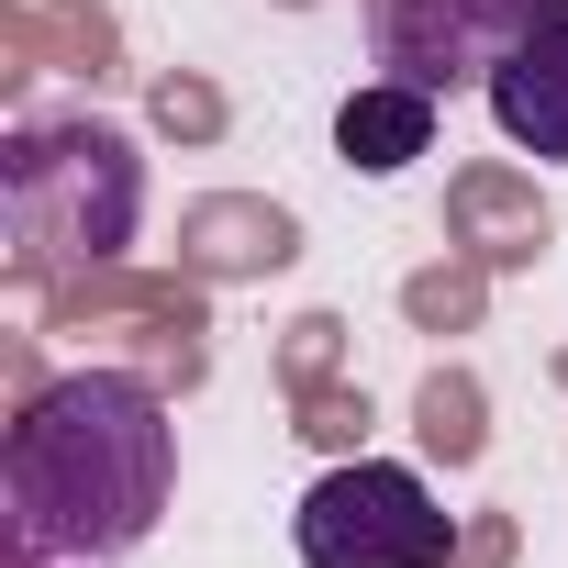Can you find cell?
I'll return each instance as SVG.
<instances>
[{"label":"cell","instance_id":"cell-1","mask_svg":"<svg viewBox=\"0 0 568 568\" xmlns=\"http://www.w3.org/2000/svg\"><path fill=\"white\" fill-rule=\"evenodd\" d=\"M179 501V424L156 402V379L134 368H68L23 402L12 446H0V513L34 568L79 557H134Z\"/></svg>","mask_w":568,"mask_h":568},{"label":"cell","instance_id":"cell-2","mask_svg":"<svg viewBox=\"0 0 568 568\" xmlns=\"http://www.w3.org/2000/svg\"><path fill=\"white\" fill-rule=\"evenodd\" d=\"M0 179H12V223L34 267H112L145 223V156L123 123H90V112L23 123Z\"/></svg>","mask_w":568,"mask_h":568},{"label":"cell","instance_id":"cell-3","mask_svg":"<svg viewBox=\"0 0 568 568\" xmlns=\"http://www.w3.org/2000/svg\"><path fill=\"white\" fill-rule=\"evenodd\" d=\"M302 568H446V513L402 457H346L291 513Z\"/></svg>","mask_w":568,"mask_h":568},{"label":"cell","instance_id":"cell-4","mask_svg":"<svg viewBox=\"0 0 568 568\" xmlns=\"http://www.w3.org/2000/svg\"><path fill=\"white\" fill-rule=\"evenodd\" d=\"M535 23V0H368V45H379V79H413V90H468L501 68V45Z\"/></svg>","mask_w":568,"mask_h":568},{"label":"cell","instance_id":"cell-5","mask_svg":"<svg viewBox=\"0 0 568 568\" xmlns=\"http://www.w3.org/2000/svg\"><path fill=\"white\" fill-rule=\"evenodd\" d=\"M479 101H490V123H501L513 156L568 168V0H535V23L501 45V68L479 79Z\"/></svg>","mask_w":568,"mask_h":568},{"label":"cell","instance_id":"cell-6","mask_svg":"<svg viewBox=\"0 0 568 568\" xmlns=\"http://www.w3.org/2000/svg\"><path fill=\"white\" fill-rule=\"evenodd\" d=\"M335 156H346V168H368V179H390V168L435 156V90H413V79H368V90L335 112Z\"/></svg>","mask_w":568,"mask_h":568}]
</instances>
